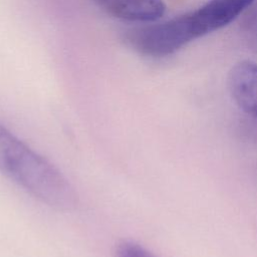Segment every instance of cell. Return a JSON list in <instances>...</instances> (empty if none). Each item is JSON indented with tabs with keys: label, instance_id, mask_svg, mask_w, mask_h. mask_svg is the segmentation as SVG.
I'll return each mask as SVG.
<instances>
[{
	"label": "cell",
	"instance_id": "cell-3",
	"mask_svg": "<svg viewBox=\"0 0 257 257\" xmlns=\"http://www.w3.org/2000/svg\"><path fill=\"white\" fill-rule=\"evenodd\" d=\"M228 88L238 107L257 117V63L251 60L236 63L228 74Z\"/></svg>",
	"mask_w": 257,
	"mask_h": 257
},
{
	"label": "cell",
	"instance_id": "cell-2",
	"mask_svg": "<svg viewBox=\"0 0 257 257\" xmlns=\"http://www.w3.org/2000/svg\"><path fill=\"white\" fill-rule=\"evenodd\" d=\"M0 173L58 211H73L78 196L67 179L0 123Z\"/></svg>",
	"mask_w": 257,
	"mask_h": 257
},
{
	"label": "cell",
	"instance_id": "cell-1",
	"mask_svg": "<svg viewBox=\"0 0 257 257\" xmlns=\"http://www.w3.org/2000/svg\"><path fill=\"white\" fill-rule=\"evenodd\" d=\"M256 0H209L194 11L167 21L126 31L124 41L137 52L164 57L189 42L218 30L245 12Z\"/></svg>",
	"mask_w": 257,
	"mask_h": 257
},
{
	"label": "cell",
	"instance_id": "cell-5",
	"mask_svg": "<svg viewBox=\"0 0 257 257\" xmlns=\"http://www.w3.org/2000/svg\"><path fill=\"white\" fill-rule=\"evenodd\" d=\"M255 2L245 11L240 28L245 44L257 53V3Z\"/></svg>",
	"mask_w": 257,
	"mask_h": 257
},
{
	"label": "cell",
	"instance_id": "cell-6",
	"mask_svg": "<svg viewBox=\"0 0 257 257\" xmlns=\"http://www.w3.org/2000/svg\"><path fill=\"white\" fill-rule=\"evenodd\" d=\"M114 257H157L147 248L141 244L131 241L122 240L115 246Z\"/></svg>",
	"mask_w": 257,
	"mask_h": 257
},
{
	"label": "cell",
	"instance_id": "cell-4",
	"mask_svg": "<svg viewBox=\"0 0 257 257\" xmlns=\"http://www.w3.org/2000/svg\"><path fill=\"white\" fill-rule=\"evenodd\" d=\"M105 13L126 21L153 22L166 12L163 0H93Z\"/></svg>",
	"mask_w": 257,
	"mask_h": 257
}]
</instances>
